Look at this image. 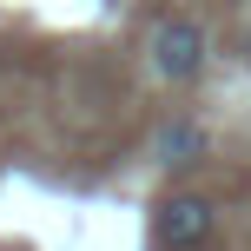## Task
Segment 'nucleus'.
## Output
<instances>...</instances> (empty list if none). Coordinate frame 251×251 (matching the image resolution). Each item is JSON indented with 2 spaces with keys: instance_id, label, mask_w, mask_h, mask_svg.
<instances>
[{
  "instance_id": "2",
  "label": "nucleus",
  "mask_w": 251,
  "mask_h": 251,
  "mask_svg": "<svg viewBox=\"0 0 251 251\" xmlns=\"http://www.w3.org/2000/svg\"><path fill=\"white\" fill-rule=\"evenodd\" d=\"M212 225H218V212H212V199H199V192H172V199L152 205V245H159V251H192V245H205Z\"/></svg>"
},
{
  "instance_id": "1",
  "label": "nucleus",
  "mask_w": 251,
  "mask_h": 251,
  "mask_svg": "<svg viewBox=\"0 0 251 251\" xmlns=\"http://www.w3.org/2000/svg\"><path fill=\"white\" fill-rule=\"evenodd\" d=\"M146 53H152V73H159V79H172V86H192V79L205 73V53H212V40H205V26H199V20L172 13V20H159V26H152Z\"/></svg>"
},
{
  "instance_id": "3",
  "label": "nucleus",
  "mask_w": 251,
  "mask_h": 251,
  "mask_svg": "<svg viewBox=\"0 0 251 251\" xmlns=\"http://www.w3.org/2000/svg\"><path fill=\"white\" fill-rule=\"evenodd\" d=\"M199 152H205V132H199L192 119H172V126L159 132V165H192Z\"/></svg>"
}]
</instances>
